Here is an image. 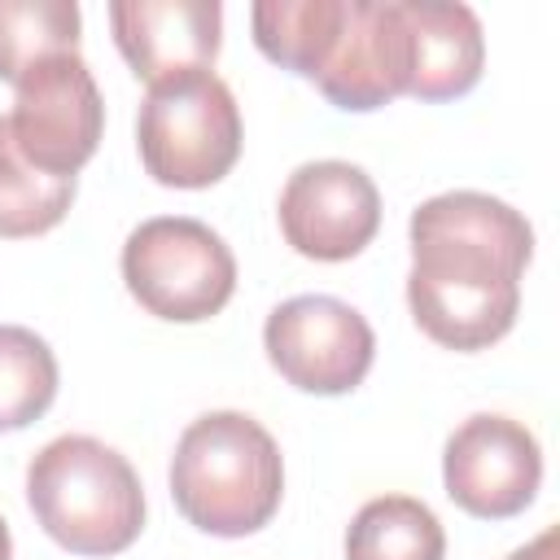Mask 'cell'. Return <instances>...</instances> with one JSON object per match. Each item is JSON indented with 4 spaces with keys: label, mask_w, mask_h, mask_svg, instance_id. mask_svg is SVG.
Here are the masks:
<instances>
[{
    "label": "cell",
    "mask_w": 560,
    "mask_h": 560,
    "mask_svg": "<svg viewBox=\"0 0 560 560\" xmlns=\"http://www.w3.org/2000/svg\"><path fill=\"white\" fill-rule=\"evenodd\" d=\"M407 306L416 328L446 350L503 341L521 311V276L534 258V228L490 192L455 188L420 201L407 223Z\"/></svg>",
    "instance_id": "cell-1"
},
{
    "label": "cell",
    "mask_w": 560,
    "mask_h": 560,
    "mask_svg": "<svg viewBox=\"0 0 560 560\" xmlns=\"http://www.w3.org/2000/svg\"><path fill=\"white\" fill-rule=\"evenodd\" d=\"M249 22L258 52L311 79L337 109L368 114L407 96L402 0H258Z\"/></svg>",
    "instance_id": "cell-2"
},
{
    "label": "cell",
    "mask_w": 560,
    "mask_h": 560,
    "mask_svg": "<svg viewBox=\"0 0 560 560\" xmlns=\"http://www.w3.org/2000/svg\"><path fill=\"white\" fill-rule=\"evenodd\" d=\"M284 494L276 438L245 411L197 416L171 455V499L188 525L214 538L258 534Z\"/></svg>",
    "instance_id": "cell-3"
},
{
    "label": "cell",
    "mask_w": 560,
    "mask_h": 560,
    "mask_svg": "<svg viewBox=\"0 0 560 560\" xmlns=\"http://www.w3.org/2000/svg\"><path fill=\"white\" fill-rule=\"evenodd\" d=\"M39 529L74 556H118L144 529V490L127 455L88 433H61L26 464Z\"/></svg>",
    "instance_id": "cell-4"
},
{
    "label": "cell",
    "mask_w": 560,
    "mask_h": 560,
    "mask_svg": "<svg viewBox=\"0 0 560 560\" xmlns=\"http://www.w3.org/2000/svg\"><path fill=\"white\" fill-rule=\"evenodd\" d=\"M136 149L162 188H210L241 158V109L214 70L153 83L136 114Z\"/></svg>",
    "instance_id": "cell-5"
},
{
    "label": "cell",
    "mask_w": 560,
    "mask_h": 560,
    "mask_svg": "<svg viewBox=\"0 0 560 560\" xmlns=\"http://www.w3.org/2000/svg\"><path fill=\"white\" fill-rule=\"evenodd\" d=\"M122 284L158 319L201 324L236 293V258L228 241L188 214H158L122 241Z\"/></svg>",
    "instance_id": "cell-6"
},
{
    "label": "cell",
    "mask_w": 560,
    "mask_h": 560,
    "mask_svg": "<svg viewBox=\"0 0 560 560\" xmlns=\"http://www.w3.org/2000/svg\"><path fill=\"white\" fill-rule=\"evenodd\" d=\"M13 92L18 96L4 118L18 153L52 179H74L105 131V101L88 61L79 52L48 57Z\"/></svg>",
    "instance_id": "cell-7"
},
{
    "label": "cell",
    "mask_w": 560,
    "mask_h": 560,
    "mask_svg": "<svg viewBox=\"0 0 560 560\" xmlns=\"http://www.w3.org/2000/svg\"><path fill=\"white\" fill-rule=\"evenodd\" d=\"M271 368L302 394L337 398L363 385L376 359L372 324L332 293H298L262 324Z\"/></svg>",
    "instance_id": "cell-8"
},
{
    "label": "cell",
    "mask_w": 560,
    "mask_h": 560,
    "mask_svg": "<svg viewBox=\"0 0 560 560\" xmlns=\"http://www.w3.org/2000/svg\"><path fill=\"white\" fill-rule=\"evenodd\" d=\"M442 486L468 516L508 521L525 512L542 486V446L521 420L477 411L446 438Z\"/></svg>",
    "instance_id": "cell-9"
},
{
    "label": "cell",
    "mask_w": 560,
    "mask_h": 560,
    "mask_svg": "<svg viewBox=\"0 0 560 560\" xmlns=\"http://www.w3.org/2000/svg\"><path fill=\"white\" fill-rule=\"evenodd\" d=\"M280 232L293 254L346 262L363 254L381 228V192L372 175L341 158L302 162L280 188Z\"/></svg>",
    "instance_id": "cell-10"
},
{
    "label": "cell",
    "mask_w": 560,
    "mask_h": 560,
    "mask_svg": "<svg viewBox=\"0 0 560 560\" xmlns=\"http://www.w3.org/2000/svg\"><path fill=\"white\" fill-rule=\"evenodd\" d=\"M109 26L136 79L166 83L175 74L210 70L223 44L219 0H114Z\"/></svg>",
    "instance_id": "cell-11"
},
{
    "label": "cell",
    "mask_w": 560,
    "mask_h": 560,
    "mask_svg": "<svg viewBox=\"0 0 560 560\" xmlns=\"http://www.w3.org/2000/svg\"><path fill=\"white\" fill-rule=\"evenodd\" d=\"M402 18L411 39L407 96L455 101L472 92L486 70L481 18L459 0H402Z\"/></svg>",
    "instance_id": "cell-12"
},
{
    "label": "cell",
    "mask_w": 560,
    "mask_h": 560,
    "mask_svg": "<svg viewBox=\"0 0 560 560\" xmlns=\"http://www.w3.org/2000/svg\"><path fill=\"white\" fill-rule=\"evenodd\" d=\"M346 560H446V529L411 494L368 499L346 529Z\"/></svg>",
    "instance_id": "cell-13"
},
{
    "label": "cell",
    "mask_w": 560,
    "mask_h": 560,
    "mask_svg": "<svg viewBox=\"0 0 560 560\" xmlns=\"http://www.w3.org/2000/svg\"><path fill=\"white\" fill-rule=\"evenodd\" d=\"M74 0H0V79L22 83L39 61L79 52Z\"/></svg>",
    "instance_id": "cell-14"
},
{
    "label": "cell",
    "mask_w": 560,
    "mask_h": 560,
    "mask_svg": "<svg viewBox=\"0 0 560 560\" xmlns=\"http://www.w3.org/2000/svg\"><path fill=\"white\" fill-rule=\"evenodd\" d=\"M74 201V179H52L35 171L9 131V118L0 114V236H44L52 232Z\"/></svg>",
    "instance_id": "cell-15"
},
{
    "label": "cell",
    "mask_w": 560,
    "mask_h": 560,
    "mask_svg": "<svg viewBox=\"0 0 560 560\" xmlns=\"http://www.w3.org/2000/svg\"><path fill=\"white\" fill-rule=\"evenodd\" d=\"M57 398V354L52 346L22 328L0 324V433L35 424Z\"/></svg>",
    "instance_id": "cell-16"
},
{
    "label": "cell",
    "mask_w": 560,
    "mask_h": 560,
    "mask_svg": "<svg viewBox=\"0 0 560 560\" xmlns=\"http://www.w3.org/2000/svg\"><path fill=\"white\" fill-rule=\"evenodd\" d=\"M556 542H560V534H556V525H547L534 542H525V547H516L508 560H556Z\"/></svg>",
    "instance_id": "cell-17"
},
{
    "label": "cell",
    "mask_w": 560,
    "mask_h": 560,
    "mask_svg": "<svg viewBox=\"0 0 560 560\" xmlns=\"http://www.w3.org/2000/svg\"><path fill=\"white\" fill-rule=\"evenodd\" d=\"M0 560H13V538H9V521L0 516Z\"/></svg>",
    "instance_id": "cell-18"
}]
</instances>
